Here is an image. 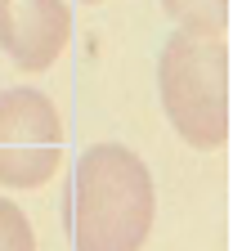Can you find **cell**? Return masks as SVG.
<instances>
[{
	"label": "cell",
	"mask_w": 251,
	"mask_h": 251,
	"mask_svg": "<svg viewBox=\"0 0 251 251\" xmlns=\"http://www.w3.org/2000/svg\"><path fill=\"white\" fill-rule=\"evenodd\" d=\"M166 18L184 31H202V36H225L229 27V0H162Z\"/></svg>",
	"instance_id": "cell-5"
},
{
	"label": "cell",
	"mask_w": 251,
	"mask_h": 251,
	"mask_svg": "<svg viewBox=\"0 0 251 251\" xmlns=\"http://www.w3.org/2000/svg\"><path fill=\"white\" fill-rule=\"evenodd\" d=\"M63 162V121L45 90H0V188H41Z\"/></svg>",
	"instance_id": "cell-3"
},
{
	"label": "cell",
	"mask_w": 251,
	"mask_h": 251,
	"mask_svg": "<svg viewBox=\"0 0 251 251\" xmlns=\"http://www.w3.org/2000/svg\"><path fill=\"white\" fill-rule=\"evenodd\" d=\"M157 94L175 135L211 152L229 139V45L225 36L171 31L157 58Z\"/></svg>",
	"instance_id": "cell-2"
},
{
	"label": "cell",
	"mask_w": 251,
	"mask_h": 251,
	"mask_svg": "<svg viewBox=\"0 0 251 251\" xmlns=\"http://www.w3.org/2000/svg\"><path fill=\"white\" fill-rule=\"evenodd\" d=\"M85 5H99V0H85Z\"/></svg>",
	"instance_id": "cell-7"
},
{
	"label": "cell",
	"mask_w": 251,
	"mask_h": 251,
	"mask_svg": "<svg viewBox=\"0 0 251 251\" xmlns=\"http://www.w3.org/2000/svg\"><path fill=\"white\" fill-rule=\"evenodd\" d=\"M0 251H36L31 220L18 211V202L0 198Z\"/></svg>",
	"instance_id": "cell-6"
},
{
	"label": "cell",
	"mask_w": 251,
	"mask_h": 251,
	"mask_svg": "<svg viewBox=\"0 0 251 251\" xmlns=\"http://www.w3.org/2000/svg\"><path fill=\"white\" fill-rule=\"evenodd\" d=\"M72 41L68 0H0V50L23 72H45Z\"/></svg>",
	"instance_id": "cell-4"
},
{
	"label": "cell",
	"mask_w": 251,
	"mask_h": 251,
	"mask_svg": "<svg viewBox=\"0 0 251 251\" xmlns=\"http://www.w3.org/2000/svg\"><path fill=\"white\" fill-rule=\"evenodd\" d=\"M152 175L126 144H94L76 157L63 220L76 251H139L152 233Z\"/></svg>",
	"instance_id": "cell-1"
}]
</instances>
